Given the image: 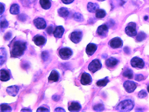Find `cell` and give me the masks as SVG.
Returning a JSON list of instances; mask_svg holds the SVG:
<instances>
[{"instance_id": "25", "label": "cell", "mask_w": 149, "mask_h": 112, "mask_svg": "<svg viewBox=\"0 0 149 112\" xmlns=\"http://www.w3.org/2000/svg\"><path fill=\"white\" fill-rule=\"evenodd\" d=\"M7 59L6 52L4 48L1 50V65H2L6 62Z\"/></svg>"}, {"instance_id": "38", "label": "cell", "mask_w": 149, "mask_h": 112, "mask_svg": "<svg viewBox=\"0 0 149 112\" xmlns=\"http://www.w3.org/2000/svg\"><path fill=\"white\" fill-rule=\"evenodd\" d=\"M12 37V33L10 32H8L5 35V37H4V39H5V40H6V41H8V40L11 39Z\"/></svg>"}, {"instance_id": "7", "label": "cell", "mask_w": 149, "mask_h": 112, "mask_svg": "<svg viewBox=\"0 0 149 112\" xmlns=\"http://www.w3.org/2000/svg\"><path fill=\"white\" fill-rule=\"evenodd\" d=\"M131 65L133 68L142 69L143 68L145 63L143 61L141 58L134 57L131 61Z\"/></svg>"}, {"instance_id": "35", "label": "cell", "mask_w": 149, "mask_h": 112, "mask_svg": "<svg viewBox=\"0 0 149 112\" xmlns=\"http://www.w3.org/2000/svg\"><path fill=\"white\" fill-rule=\"evenodd\" d=\"M147 93H146V91H145L144 90H142L139 93L138 96L139 98L142 99V98H145L147 96Z\"/></svg>"}, {"instance_id": "8", "label": "cell", "mask_w": 149, "mask_h": 112, "mask_svg": "<svg viewBox=\"0 0 149 112\" xmlns=\"http://www.w3.org/2000/svg\"><path fill=\"white\" fill-rule=\"evenodd\" d=\"M82 32L81 31H74L71 33L70 39L74 44H78L82 39Z\"/></svg>"}, {"instance_id": "14", "label": "cell", "mask_w": 149, "mask_h": 112, "mask_svg": "<svg viewBox=\"0 0 149 112\" xmlns=\"http://www.w3.org/2000/svg\"><path fill=\"white\" fill-rule=\"evenodd\" d=\"M97 49V46L94 44H88L86 49V52L88 56H91L96 51Z\"/></svg>"}, {"instance_id": "15", "label": "cell", "mask_w": 149, "mask_h": 112, "mask_svg": "<svg viewBox=\"0 0 149 112\" xmlns=\"http://www.w3.org/2000/svg\"><path fill=\"white\" fill-rule=\"evenodd\" d=\"M19 88L16 86H11L8 87L6 89L7 93L8 95L12 96H15L19 93Z\"/></svg>"}, {"instance_id": "23", "label": "cell", "mask_w": 149, "mask_h": 112, "mask_svg": "<svg viewBox=\"0 0 149 112\" xmlns=\"http://www.w3.org/2000/svg\"><path fill=\"white\" fill-rule=\"evenodd\" d=\"M41 7L44 9H48L51 7V4L50 0H40Z\"/></svg>"}, {"instance_id": "10", "label": "cell", "mask_w": 149, "mask_h": 112, "mask_svg": "<svg viewBox=\"0 0 149 112\" xmlns=\"http://www.w3.org/2000/svg\"><path fill=\"white\" fill-rule=\"evenodd\" d=\"M92 78L90 74L87 73H83L81 77V82L82 85L86 86L89 85L92 83Z\"/></svg>"}, {"instance_id": "29", "label": "cell", "mask_w": 149, "mask_h": 112, "mask_svg": "<svg viewBox=\"0 0 149 112\" xmlns=\"http://www.w3.org/2000/svg\"><path fill=\"white\" fill-rule=\"evenodd\" d=\"M12 110V108L8 105L5 104L1 105V112H10Z\"/></svg>"}, {"instance_id": "46", "label": "cell", "mask_w": 149, "mask_h": 112, "mask_svg": "<svg viewBox=\"0 0 149 112\" xmlns=\"http://www.w3.org/2000/svg\"><path fill=\"white\" fill-rule=\"evenodd\" d=\"M55 112H66V111L62 108H57L55 109Z\"/></svg>"}, {"instance_id": "33", "label": "cell", "mask_w": 149, "mask_h": 112, "mask_svg": "<svg viewBox=\"0 0 149 112\" xmlns=\"http://www.w3.org/2000/svg\"><path fill=\"white\" fill-rule=\"evenodd\" d=\"M41 57L43 61L46 62L48 60L49 58V54L47 51H43L41 53Z\"/></svg>"}, {"instance_id": "13", "label": "cell", "mask_w": 149, "mask_h": 112, "mask_svg": "<svg viewBox=\"0 0 149 112\" xmlns=\"http://www.w3.org/2000/svg\"><path fill=\"white\" fill-rule=\"evenodd\" d=\"M35 44L38 46H41L44 45L46 43V39L42 36L37 35L35 36L33 39Z\"/></svg>"}, {"instance_id": "5", "label": "cell", "mask_w": 149, "mask_h": 112, "mask_svg": "<svg viewBox=\"0 0 149 112\" xmlns=\"http://www.w3.org/2000/svg\"><path fill=\"white\" fill-rule=\"evenodd\" d=\"M60 57L63 60H67L71 57L73 54L72 50L68 47L61 48L59 51Z\"/></svg>"}, {"instance_id": "1", "label": "cell", "mask_w": 149, "mask_h": 112, "mask_svg": "<svg viewBox=\"0 0 149 112\" xmlns=\"http://www.w3.org/2000/svg\"><path fill=\"white\" fill-rule=\"evenodd\" d=\"M26 49V43L22 41H16L14 43L11 50V57H19L23 55Z\"/></svg>"}, {"instance_id": "49", "label": "cell", "mask_w": 149, "mask_h": 112, "mask_svg": "<svg viewBox=\"0 0 149 112\" xmlns=\"http://www.w3.org/2000/svg\"><path fill=\"white\" fill-rule=\"evenodd\" d=\"M147 91H148V93H149V85L147 87Z\"/></svg>"}, {"instance_id": "36", "label": "cell", "mask_w": 149, "mask_h": 112, "mask_svg": "<svg viewBox=\"0 0 149 112\" xmlns=\"http://www.w3.org/2000/svg\"><path fill=\"white\" fill-rule=\"evenodd\" d=\"M144 79V77L141 74H139V75H136L135 76V80L136 81L140 82V81L143 80Z\"/></svg>"}, {"instance_id": "17", "label": "cell", "mask_w": 149, "mask_h": 112, "mask_svg": "<svg viewBox=\"0 0 149 112\" xmlns=\"http://www.w3.org/2000/svg\"><path fill=\"white\" fill-rule=\"evenodd\" d=\"M81 109V105L78 102H71L70 105L69 106L68 110L70 112H78Z\"/></svg>"}, {"instance_id": "45", "label": "cell", "mask_w": 149, "mask_h": 112, "mask_svg": "<svg viewBox=\"0 0 149 112\" xmlns=\"http://www.w3.org/2000/svg\"><path fill=\"white\" fill-rule=\"evenodd\" d=\"M5 11V7L4 5L1 3V15H2Z\"/></svg>"}, {"instance_id": "50", "label": "cell", "mask_w": 149, "mask_h": 112, "mask_svg": "<svg viewBox=\"0 0 149 112\" xmlns=\"http://www.w3.org/2000/svg\"><path fill=\"white\" fill-rule=\"evenodd\" d=\"M99 1H105V0H98Z\"/></svg>"}, {"instance_id": "39", "label": "cell", "mask_w": 149, "mask_h": 112, "mask_svg": "<svg viewBox=\"0 0 149 112\" xmlns=\"http://www.w3.org/2000/svg\"><path fill=\"white\" fill-rule=\"evenodd\" d=\"M50 110L44 107H40L37 110V112H49Z\"/></svg>"}, {"instance_id": "44", "label": "cell", "mask_w": 149, "mask_h": 112, "mask_svg": "<svg viewBox=\"0 0 149 112\" xmlns=\"http://www.w3.org/2000/svg\"><path fill=\"white\" fill-rule=\"evenodd\" d=\"M52 99H53V100L55 101H58L59 100V95H54L52 97Z\"/></svg>"}, {"instance_id": "3", "label": "cell", "mask_w": 149, "mask_h": 112, "mask_svg": "<svg viewBox=\"0 0 149 112\" xmlns=\"http://www.w3.org/2000/svg\"><path fill=\"white\" fill-rule=\"evenodd\" d=\"M102 67V64L99 59L93 60L88 65V70L92 73H95L100 69Z\"/></svg>"}, {"instance_id": "9", "label": "cell", "mask_w": 149, "mask_h": 112, "mask_svg": "<svg viewBox=\"0 0 149 112\" xmlns=\"http://www.w3.org/2000/svg\"><path fill=\"white\" fill-rule=\"evenodd\" d=\"M109 44L112 48L116 49L123 46V42L120 38L115 37L109 41Z\"/></svg>"}, {"instance_id": "12", "label": "cell", "mask_w": 149, "mask_h": 112, "mask_svg": "<svg viewBox=\"0 0 149 112\" xmlns=\"http://www.w3.org/2000/svg\"><path fill=\"white\" fill-rule=\"evenodd\" d=\"M108 31V28L106 25H102L99 26L97 29V34L100 37H105L107 36Z\"/></svg>"}, {"instance_id": "19", "label": "cell", "mask_w": 149, "mask_h": 112, "mask_svg": "<svg viewBox=\"0 0 149 112\" xmlns=\"http://www.w3.org/2000/svg\"><path fill=\"white\" fill-rule=\"evenodd\" d=\"M59 75L58 72L56 70H52L51 72L48 80L50 82H57L59 79Z\"/></svg>"}, {"instance_id": "27", "label": "cell", "mask_w": 149, "mask_h": 112, "mask_svg": "<svg viewBox=\"0 0 149 112\" xmlns=\"http://www.w3.org/2000/svg\"><path fill=\"white\" fill-rule=\"evenodd\" d=\"M106 15V11L103 9H98L96 12L95 16L98 19H102Z\"/></svg>"}, {"instance_id": "22", "label": "cell", "mask_w": 149, "mask_h": 112, "mask_svg": "<svg viewBox=\"0 0 149 112\" xmlns=\"http://www.w3.org/2000/svg\"><path fill=\"white\" fill-rule=\"evenodd\" d=\"M58 12L59 16L63 18H67L69 14V12L68 9L67 8L63 7L59 9Z\"/></svg>"}, {"instance_id": "43", "label": "cell", "mask_w": 149, "mask_h": 112, "mask_svg": "<svg viewBox=\"0 0 149 112\" xmlns=\"http://www.w3.org/2000/svg\"><path fill=\"white\" fill-rule=\"evenodd\" d=\"M22 67L25 69L28 68L29 67V64H28V63L25 62L22 64Z\"/></svg>"}, {"instance_id": "21", "label": "cell", "mask_w": 149, "mask_h": 112, "mask_svg": "<svg viewBox=\"0 0 149 112\" xmlns=\"http://www.w3.org/2000/svg\"><path fill=\"white\" fill-rule=\"evenodd\" d=\"M99 7L98 4L92 2H89L87 6L88 11L91 13L95 12L99 9Z\"/></svg>"}, {"instance_id": "20", "label": "cell", "mask_w": 149, "mask_h": 112, "mask_svg": "<svg viewBox=\"0 0 149 112\" xmlns=\"http://www.w3.org/2000/svg\"><path fill=\"white\" fill-rule=\"evenodd\" d=\"M11 77L9 72L5 69L1 70V80L2 82H6L10 80Z\"/></svg>"}, {"instance_id": "24", "label": "cell", "mask_w": 149, "mask_h": 112, "mask_svg": "<svg viewBox=\"0 0 149 112\" xmlns=\"http://www.w3.org/2000/svg\"><path fill=\"white\" fill-rule=\"evenodd\" d=\"M10 12L12 15H18L19 13V6L16 4H13L10 8Z\"/></svg>"}, {"instance_id": "4", "label": "cell", "mask_w": 149, "mask_h": 112, "mask_svg": "<svg viewBox=\"0 0 149 112\" xmlns=\"http://www.w3.org/2000/svg\"><path fill=\"white\" fill-rule=\"evenodd\" d=\"M126 34L130 37H134L137 35L136 24L134 22H130L125 29Z\"/></svg>"}, {"instance_id": "42", "label": "cell", "mask_w": 149, "mask_h": 112, "mask_svg": "<svg viewBox=\"0 0 149 112\" xmlns=\"http://www.w3.org/2000/svg\"><path fill=\"white\" fill-rule=\"evenodd\" d=\"M124 51L125 52L127 53V54H129L130 53V50L129 49V47H127V46L124 48Z\"/></svg>"}, {"instance_id": "26", "label": "cell", "mask_w": 149, "mask_h": 112, "mask_svg": "<svg viewBox=\"0 0 149 112\" xmlns=\"http://www.w3.org/2000/svg\"><path fill=\"white\" fill-rule=\"evenodd\" d=\"M109 82L108 77H105L104 79L99 80L96 83V85L99 87H104L106 86L107 84Z\"/></svg>"}, {"instance_id": "37", "label": "cell", "mask_w": 149, "mask_h": 112, "mask_svg": "<svg viewBox=\"0 0 149 112\" xmlns=\"http://www.w3.org/2000/svg\"><path fill=\"white\" fill-rule=\"evenodd\" d=\"M27 18V16L26 15L24 14H21L19 16V17H18L19 19L21 21H26Z\"/></svg>"}, {"instance_id": "16", "label": "cell", "mask_w": 149, "mask_h": 112, "mask_svg": "<svg viewBox=\"0 0 149 112\" xmlns=\"http://www.w3.org/2000/svg\"><path fill=\"white\" fill-rule=\"evenodd\" d=\"M64 32V29L62 26L57 27L53 32V35L56 38H61Z\"/></svg>"}, {"instance_id": "31", "label": "cell", "mask_w": 149, "mask_h": 112, "mask_svg": "<svg viewBox=\"0 0 149 112\" xmlns=\"http://www.w3.org/2000/svg\"><path fill=\"white\" fill-rule=\"evenodd\" d=\"M74 18L75 20L78 22H82L84 20L83 15L79 13H75L74 15Z\"/></svg>"}, {"instance_id": "2", "label": "cell", "mask_w": 149, "mask_h": 112, "mask_svg": "<svg viewBox=\"0 0 149 112\" xmlns=\"http://www.w3.org/2000/svg\"><path fill=\"white\" fill-rule=\"evenodd\" d=\"M134 106V103L130 100H126L121 102L118 104L116 109L120 112H129Z\"/></svg>"}, {"instance_id": "6", "label": "cell", "mask_w": 149, "mask_h": 112, "mask_svg": "<svg viewBox=\"0 0 149 112\" xmlns=\"http://www.w3.org/2000/svg\"><path fill=\"white\" fill-rule=\"evenodd\" d=\"M123 87L127 93H133L137 88V84L133 81H126L124 83Z\"/></svg>"}, {"instance_id": "30", "label": "cell", "mask_w": 149, "mask_h": 112, "mask_svg": "<svg viewBox=\"0 0 149 112\" xmlns=\"http://www.w3.org/2000/svg\"><path fill=\"white\" fill-rule=\"evenodd\" d=\"M146 35L144 32H141L138 33L137 36V37H136V39L137 41L138 42H141L143 41V40H144L146 39Z\"/></svg>"}, {"instance_id": "11", "label": "cell", "mask_w": 149, "mask_h": 112, "mask_svg": "<svg viewBox=\"0 0 149 112\" xmlns=\"http://www.w3.org/2000/svg\"><path fill=\"white\" fill-rule=\"evenodd\" d=\"M34 24L35 26L39 30L45 29L46 23L45 20L43 18H38L34 20Z\"/></svg>"}, {"instance_id": "28", "label": "cell", "mask_w": 149, "mask_h": 112, "mask_svg": "<svg viewBox=\"0 0 149 112\" xmlns=\"http://www.w3.org/2000/svg\"><path fill=\"white\" fill-rule=\"evenodd\" d=\"M123 76L129 79H132L133 77V71L130 69H127L124 71Z\"/></svg>"}, {"instance_id": "47", "label": "cell", "mask_w": 149, "mask_h": 112, "mask_svg": "<svg viewBox=\"0 0 149 112\" xmlns=\"http://www.w3.org/2000/svg\"><path fill=\"white\" fill-rule=\"evenodd\" d=\"M21 112H32V110L30 109H21Z\"/></svg>"}, {"instance_id": "18", "label": "cell", "mask_w": 149, "mask_h": 112, "mask_svg": "<svg viewBox=\"0 0 149 112\" xmlns=\"http://www.w3.org/2000/svg\"><path fill=\"white\" fill-rule=\"evenodd\" d=\"M118 62L119 61L117 59L114 57H110L106 61V65L108 68H113L117 65Z\"/></svg>"}, {"instance_id": "34", "label": "cell", "mask_w": 149, "mask_h": 112, "mask_svg": "<svg viewBox=\"0 0 149 112\" xmlns=\"http://www.w3.org/2000/svg\"><path fill=\"white\" fill-rule=\"evenodd\" d=\"M8 26V23L7 21L5 19H1V29H6Z\"/></svg>"}, {"instance_id": "40", "label": "cell", "mask_w": 149, "mask_h": 112, "mask_svg": "<svg viewBox=\"0 0 149 112\" xmlns=\"http://www.w3.org/2000/svg\"><path fill=\"white\" fill-rule=\"evenodd\" d=\"M52 31H53V27L52 26L48 27L46 29V32L49 35H51L52 33Z\"/></svg>"}, {"instance_id": "48", "label": "cell", "mask_w": 149, "mask_h": 112, "mask_svg": "<svg viewBox=\"0 0 149 112\" xmlns=\"http://www.w3.org/2000/svg\"><path fill=\"white\" fill-rule=\"evenodd\" d=\"M144 19L145 20H147V19H148V17H147V16H146V17H144Z\"/></svg>"}, {"instance_id": "41", "label": "cell", "mask_w": 149, "mask_h": 112, "mask_svg": "<svg viewBox=\"0 0 149 112\" xmlns=\"http://www.w3.org/2000/svg\"><path fill=\"white\" fill-rule=\"evenodd\" d=\"M63 3L65 4H70L72 3L74 1V0H61Z\"/></svg>"}, {"instance_id": "32", "label": "cell", "mask_w": 149, "mask_h": 112, "mask_svg": "<svg viewBox=\"0 0 149 112\" xmlns=\"http://www.w3.org/2000/svg\"><path fill=\"white\" fill-rule=\"evenodd\" d=\"M94 110L96 111H102L105 109L104 105L102 104H98L94 106Z\"/></svg>"}]
</instances>
